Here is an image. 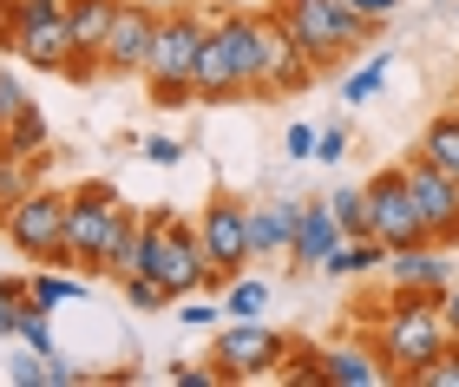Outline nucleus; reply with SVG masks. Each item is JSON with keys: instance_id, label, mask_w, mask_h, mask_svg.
<instances>
[{"instance_id": "obj_6", "label": "nucleus", "mask_w": 459, "mask_h": 387, "mask_svg": "<svg viewBox=\"0 0 459 387\" xmlns=\"http://www.w3.org/2000/svg\"><path fill=\"white\" fill-rule=\"evenodd\" d=\"M66 217H73V191L59 185H33L20 203L0 211V230L27 262H59L66 270Z\"/></svg>"}, {"instance_id": "obj_35", "label": "nucleus", "mask_w": 459, "mask_h": 387, "mask_svg": "<svg viewBox=\"0 0 459 387\" xmlns=\"http://www.w3.org/2000/svg\"><path fill=\"white\" fill-rule=\"evenodd\" d=\"M47 381H53V387H73V381H86V374H79L66 355H53V361H47Z\"/></svg>"}, {"instance_id": "obj_2", "label": "nucleus", "mask_w": 459, "mask_h": 387, "mask_svg": "<svg viewBox=\"0 0 459 387\" xmlns=\"http://www.w3.org/2000/svg\"><path fill=\"white\" fill-rule=\"evenodd\" d=\"M446 315H440V296H413V289H387V309L374 322V348L387 355L394 381H413L433 355L446 348Z\"/></svg>"}, {"instance_id": "obj_5", "label": "nucleus", "mask_w": 459, "mask_h": 387, "mask_svg": "<svg viewBox=\"0 0 459 387\" xmlns=\"http://www.w3.org/2000/svg\"><path fill=\"white\" fill-rule=\"evenodd\" d=\"M0 47H7L13 59H27V66H39V73H66V59H73L66 0H7Z\"/></svg>"}, {"instance_id": "obj_25", "label": "nucleus", "mask_w": 459, "mask_h": 387, "mask_svg": "<svg viewBox=\"0 0 459 387\" xmlns=\"http://www.w3.org/2000/svg\"><path fill=\"white\" fill-rule=\"evenodd\" d=\"M125 302H132V309H144V315H158V309H171V296H164V282H158L152 270H138V276H125Z\"/></svg>"}, {"instance_id": "obj_26", "label": "nucleus", "mask_w": 459, "mask_h": 387, "mask_svg": "<svg viewBox=\"0 0 459 387\" xmlns=\"http://www.w3.org/2000/svg\"><path fill=\"white\" fill-rule=\"evenodd\" d=\"M413 387H459V341H446V348L413 374Z\"/></svg>"}, {"instance_id": "obj_22", "label": "nucleus", "mask_w": 459, "mask_h": 387, "mask_svg": "<svg viewBox=\"0 0 459 387\" xmlns=\"http://www.w3.org/2000/svg\"><path fill=\"white\" fill-rule=\"evenodd\" d=\"M387 66H394V53L381 47V53L368 59V66H354V73H348L342 99H348V106H374V99H381V86H387Z\"/></svg>"}, {"instance_id": "obj_21", "label": "nucleus", "mask_w": 459, "mask_h": 387, "mask_svg": "<svg viewBox=\"0 0 459 387\" xmlns=\"http://www.w3.org/2000/svg\"><path fill=\"white\" fill-rule=\"evenodd\" d=\"M0 151L7 158H47V118H39V106H27L7 132H0Z\"/></svg>"}, {"instance_id": "obj_32", "label": "nucleus", "mask_w": 459, "mask_h": 387, "mask_svg": "<svg viewBox=\"0 0 459 387\" xmlns=\"http://www.w3.org/2000/svg\"><path fill=\"white\" fill-rule=\"evenodd\" d=\"M217 315H223V309H211V302H197V296L178 302V322H184V329H217Z\"/></svg>"}, {"instance_id": "obj_17", "label": "nucleus", "mask_w": 459, "mask_h": 387, "mask_svg": "<svg viewBox=\"0 0 459 387\" xmlns=\"http://www.w3.org/2000/svg\"><path fill=\"white\" fill-rule=\"evenodd\" d=\"M413 151H420L433 171H446L453 185H459V106H453V112H433V118H427V132H420V145H413Z\"/></svg>"}, {"instance_id": "obj_12", "label": "nucleus", "mask_w": 459, "mask_h": 387, "mask_svg": "<svg viewBox=\"0 0 459 387\" xmlns=\"http://www.w3.org/2000/svg\"><path fill=\"white\" fill-rule=\"evenodd\" d=\"M387 381H394V368H387V355L374 348V335L322 348V387H387Z\"/></svg>"}, {"instance_id": "obj_15", "label": "nucleus", "mask_w": 459, "mask_h": 387, "mask_svg": "<svg viewBox=\"0 0 459 387\" xmlns=\"http://www.w3.org/2000/svg\"><path fill=\"white\" fill-rule=\"evenodd\" d=\"M296 223H302V197H269V203H249V256H289L296 243Z\"/></svg>"}, {"instance_id": "obj_4", "label": "nucleus", "mask_w": 459, "mask_h": 387, "mask_svg": "<svg viewBox=\"0 0 459 387\" xmlns=\"http://www.w3.org/2000/svg\"><path fill=\"white\" fill-rule=\"evenodd\" d=\"M125 217H132V203H125L106 177H92V185H73V217H66V270L79 276H106L112 270V243L125 230Z\"/></svg>"}, {"instance_id": "obj_31", "label": "nucleus", "mask_w": 459, "mask_h": 387, "mask_svg": "<svg viewBox=\"0 0 459 387\" xmlns=\"http://www.w3.org/2000/svg\"><path fill=\"white\" fill-rule=\"evenodd\" d=\"M138 158H144V165H178V158H184V145H178V138H138Z\"/></svg>"}, {"instance_id": "obj_16", "label": "nucleus", "mask_w": 459, "mask_h": 387, "mask_svg": "<svg viewBox=\"0 0 459 387\" xmlns=\"http://www.w3.org/2000/svg\"><path fill=\"white\" fill-rule=\"evenodd\" d=\"M230 99H243V73H237L230 39L211 20V39H204V53H197V106H230Z\"/></svg>"}, {"instance_id": "obj_19", "label": "nucleus", "mask_w": 459, "mask_h": 387, "mask_svg": "<svg viewBox=\"0 0 459 387\" xmlns=\"http://www.w3.org/2000/svg\"><path fill=\"white\" fill-rule=\"evenodd\" d=\"M387 262V243L381 236H342V250L322 262V276H374Z\"/></svg>"}, {"instance_id": "obj_37", "label": "nucleus", "mask_w": 459, "mask_h": 387, "mask_svg": "<svg viewBox=\"0 0 459 387\" xmlns=\"http://www.w3.org/2000/svg\"><path fill=\"white\" fill-rule=\"evenodd\" d=\"M152 7H184V0H152Z\"/></svg>"}, {"instance_id": "obj_33", "label": "nucleus", "mask_w": 459, "mask_h": 387, "mask_svg": "<svg viewBox=\"0 0 459 387\" xmlns=\"http://www.w3.org/2000/svg\"><path fill=\"white\" fill-rule=\"evenodd\" d=\"M282 151L296 158V165H302V158H316V125H289L282 132Z\"/></svg>"}, {"instance_id": "obj_10", "label": "nucleus", "mask_w": 459, "mask_h": 387, "mask_svg": "<svg viewBox=\"0 0 459 387\" xmlns=\"http://www.w3.org/2000/svg\"><path fill=\"white\" fill-rule=\"evenodd\" d=\"M368 203H374V236L387 243V250H413V243H427V223L413 211V191H407V171L387 165L368 177Z\"/></svg>"}, {"instance_id": "obj_34", "label": "nucleus", "mask_w": 459, "mask_h": 387, "mask_svg": "<svg viewBox=\"0 0 459 387\" xmlns=\"http://www.w3.org/2000/svg\"><path fill=\"white\" fill-rule=\"evenodd\" d=\"M348 7L361 13V20H374V27H387V20L401 13V0H348Z\"/></svg>"}, {"instance_id": "obj_24", "label": "nucleus", "mask_w": 459, "mask_h": 387, "mask_svg": "<svg viewBox=\"0 0 459 387\" xmlns=\"http://www.w3.org/2000/svg\"><path fill=\"white\" fill-rule=\"evenodd\" d=\"M282 381H296V387H322V348H316V341H296V335H289Z\"/></svg>"}, {"instance_id": "obj_29", "label": "nucleus", "mask_w": 459, "mask_h": 387, "mask_svg": "<svg viewBox=\"0 0 459 387\" xmlns=\"http://www.w3.org/2000/svg\"><path fill=\"white\" fill-rule=\"evenodd\" d=\"M7 374H13L20 387H53V381H47V355H33V348H27V355H7Z\"/></svg>"}, {"instance_id": "obj_7", "label": "nucleus", "mask_w": 459, "mask_h": 387, "mask_svg": "<svg viewBox=\"0 0 459 387\" xmlns=\"http://www.w3.org/2000/svg\"><path fill=\"white\" fill-rule=\"evenodd\" d=\"M282 361H289V335L269 329V322H223L217 329L211 368L223 381H269V374H282Z\"/></svg>"}, {"instance_id": "obj_8", "label": "nucleus", "mask_w": 459, "mask_h": 387, "mask_svg": "<svg viewBox=\"0 0 459 387\" xmlns=\"http://www.w3.org/2000/svg\"><path fill=\"white\" fill-rule=\"evenodd\" d=\"M204 230V250H211V289L223 296V282H237L243 270H256V256H249V203L237 197H211L197 217Z\"/></svg>"}, {"instance_id": "obj_30", "label": "nucleus", "mask_w": 459, "mask_h": 387, "mask_svg": "<svg viewBox=\"0 0 459 387\" xmlns=\"http://www.w3.org/2000/svg\"><path fill=\"white\" fill-rule=\"evenodd\" d=\"M164 381H178V387H217L223 374H217V368H197V361H171V368H164Z\"/></svg>"}, {"instance_id": "obj_9", "label": "nucleus", "mask_w": 459, "mask_h": 387, "mask_svg": "<svg viewBox=\"0 0 459 387\" xmlns=\"http://www.w3.org/2000/svg\"><path fill=\"white\" fill-rule=\"evenodd\" d=\"M401 171H407L413 211H420V223H427V243H433V250H459V185L446 171H433L420 151H407Z\"/></svg>"}, {"instance_id": "obj_28", "label": "nucleus", "mask_w": 459, "mask_h": 387, "mask_svg": "<svg viewBox=\"0 0 459 387\" xmlns=\"http://www.w3.org/2000/svg\"><path fill=\"white\" fill-rule=\"evenodd\" d=\"M316 158H322V165H342V158H348V125H342V118L316 125Z\"/></svg>"}, {"instance_id": "obj_13", "label": "nucleus", "mask_w": 459, "mask_h": 387, "mask_svg": "<svg viewBox=\"0 0 459 387\" xmlns=\"http://www.w3.org/2000/svg\"><path fill=\"white\" fill-rule=\"evenodd\" d=\"M335 250H342V223H335V211H328V197H302V223H296V243H289V262L308 276V270H322Z\"/></svg>"}, {"instance_id": "obj_27", "label": "nucleus", "mask_w": 459, "mask_h": 387, "mask_svg": "<svg viewBox=\"0 0 459 387\" xmlns=\"http://www.w3.org/2000/svg\"><path fill=\"white\" fill-rule=\"evenodd\" d=\"M27 106H33V99H27V86H20V79H13L7 66H0V132H7V125H13V118L27 112Z\"/></svg>"}, {"instance_id": "obj_18", "label": "nucleus", "mask_w": 459, "mask_h": 387, "mask_svg": "<svg viewBox=\"0 0 459 387\" xmlns=\"http://www.w3.org/2000/svg\"><path fill=\"white\" fill-rule=\"evenodd\" d=\"M79 296H86V282H79V276H66V270H59V262H39V270L27 276V309H59V302H79Z\"/></svg>"}, {"instance_id": "obj_20", "label": "nucleus", "mask_w": 459, "mask_h": 387, "mask_svg": "<svg viewBox=\"0 0 459 387\" xmlns=\"http://www.w3.org/2000/svg\"><path fill=\"white\" fill-rule=\"evenodd\" d=\"M263 309H269V282L263 276H237V282H223V315L230 322H263Z\"/></svg>"}, {"instance_id": "obj_1", "label": "nucleus", "mask_w": 459, "mask_h": 387, "mask_svg": "<svg viewBox=\"0 0 459 387\" xmlns=\"http://www.w3.org/2000/svg\"><path fill=\"white\" fill-rule=\"evenodd\" d=\"M211 39V13L204 7H164L158 13V39H152V59H144V92H152L158 112H184L197 106V53Z\"/></svg>"}, {"instance_id": "obj_3", "label": "nucleus", "mask_w": 459, "mask_h": 387, "mask_svg": "<svg viewBox=\"0 0 459 387\" xmlns=\"http://www.w3.org/2000/svg\"><path fill=\"white\" fill-rule=\"evenodd\" d=\"M276 7V20L289 27V39L316 59V66H335V59H348V53H361V47H374V20H361L348 7V0H269Z\"/></svg>"}, {"instance_id": "obj_23", "label": "nucleus", "mask_w": 459, "mask_h": 387, "mask_svg": "<svg viewBox=\"0 0 459 387\" xmlns=\"http://www.w3.org/2000/svg\"><path fill=\"white\" fill-rule=\"evenodd\" d=\"M328 211H335L342 236H374V203H368V185H361V191H335V197H328Z\"/></svg>"}, {"instance_id": "obj_36", "label": "nucleus", "mask_w": 459, "mask_h": 387, "mask_svg": "<svg viewBox=\"0 0 459 387\" xmlns=\"http://www.w3.org/2000/svg\"><path fill=\"white\" fill-rule=\"evenodd\" d=\"M440 315H446V335L459 341V282H453V289L440 296Z\"/></svg>"}, {"instance_id": "obj_14", "label": "nucleus", "mask_w": 459, "mask_h": 387, "mask_svg": "<svg viewBox=\"0 0 459 387\" xmlns=\"http://www.w3.org/2000/svg\"><path fill=\"white\" fill-rule=\"evenodd\" d=\"M387 289H413V296H446V250L433 243H413V250H387Z\"/></svg>"}, {"instance_id": "obj_11", "label": "nucleus", "mask_w": 459, "mask_h": 387, "mask_svg": "<svg viewBox=\"0 0 459 387\" xmlns=\"http://www.w3.org/2000/svg\"><path fill=\"white\" fill-rule=\"evenodd\" d=\"M158 13L152 0H118L112 13V33H106V79H144V59H152V39H158Z\"/></svg>"}]
</instances>
